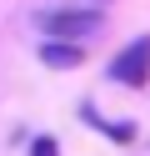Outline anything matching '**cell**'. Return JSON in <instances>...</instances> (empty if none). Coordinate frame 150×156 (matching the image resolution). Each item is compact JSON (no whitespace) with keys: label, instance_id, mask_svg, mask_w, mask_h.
Instances as JSON below:
<instances>
[{"label":"cell","instance_id":"cell-1","mask_svg":"<svg viewBox=\"0 0 150 156\" xmlns=\"http://www.w3.org/2000/svg\"><path fill=\"white\" fill-rule=\"evenodd\" d=\"M110 81H120V86H145L150 81V35H135V41L125 45V51L110 61Z\"/></svg>","mask_w":150,"mask_h":156},{"label":"cell","instance_id":"cell-2","mask_svg":"<svg viewBox=\"0 0 150 156\" xmlns=\"http://www.w3.org/2000/svg\"><path fill=\"white\" fill-rule=\"evenodd\" d=\"M100 25L105 20H100L95 10H50L45 15V35L50 41H75V45L85 41V35H95Z\"/></svg>","mask_w":150,"mask_h":156},{"label":"cell","instance_id":"cell-3","mask_svg":"<svg viewBox=\"0 0 150 156\" xmlns=\"http://www.w3.org/2000/svg\"><path fill=\"white\" fill-rule=\"evenodd\" d=\"M40 61L55 66V71H75V66H85V51L75 41H45L40 45Z\"/></svg>","mask_w":150,"mask_h":156},{"label":"cell","instance_id":"cell-4","mask_svg":"<svg viewBox=\"0 0 150 156\" xmlns=\"http://www.w3.org/2000/svg\"><path fill=\"white\" fill-rule=\"evenodd\" d=\"M80 121H85V126H95V131H105V136H115V141H135V126L100 121V116H95V106H80Z\"/></svg>","mask_w":150,"mask_h":156},{"label":"cell","instance_id":"cell-5","mask_svg":"<svg viewBox=\"0 0 150 156\" xmlns=\"http://www.w3.org/2000/svg\"><path fill=\"white\" fill-rule=\"evenodd\" d=\"M30 156H60V141L55 136H35L30 141Z\"/></svg>","mask_w":150,"mask_h":156}]
</instances>
